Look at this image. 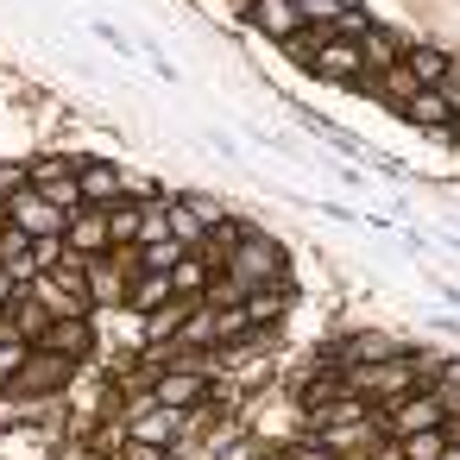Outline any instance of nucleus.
Returning a JSON list of instances; mask_svg holds the SVG:
<instances>
[{
  "mask_svg": "<svg viewBox=\"0 0 460 460\" xmlns=\"http://www.w3.org/2000/svg\"><path fill=\"white\" fill-rule=\"evenodd\" d=\"M227 278H240L246 290L252 284H284V246L271 240V234H246L234 252H227V265H221Z\"/></svg>",
  "mask_w": 460,
  "mask_h": 460,
  "instance_id": "f257e3e1",
  "label": "nucleus"
},
{
  "mask_svg": "<svg viewBox=\"0 0 460 460\" xmlns=\"http://www.w3.org/2000/svg\"><path fill=\"white\" fill-rule=\"evenodd\" d=\"M76 164L83 158H39V164H26V190H39L64 221L83 208V190H76Z\"/></svg>",
  "mask_w": 460,
  "mask_h": 460,
  "instance_id": "f03ea898",
  "label": "nucleus"
},
{
  "mask_svg": "<svg viewBox=\"0 0 460 460\" xmlns=\"http://www.w3.org/2000/svg\"><path fill=\"white\" fill-rule=\"evenodd\" d=\"M441 422H447V410H441V397H435L429 385L378 410V429H385L391 441H403V435H422V429H441Z\"/></svg>",
  "mask_w": 460,
  "mask_h": 460,
  "instance_id": "7ed1b4c3",
  "label": "nucleus"
},
{
  "mask_svg": "<svg viewBox=\"0 0 460 460\" xmlns=\"http://www.w3.org/2000/svg\"><path fill=\"white\" fill-rule=\"evenodd\" d=\"M76 378V359H58V353H26L20 359V372L7 378V397H51V391H64Z\"/></svg>",
  "mask_w": 460,
  "mask_h": 460,
  "instance_id": "20e7f679",
  "label": "nucleus"
},
{
  "mask_svg": "<svg viewBox=\"0 0 460 460\" xmlns=\"http://www.w3.org/2000/svg\"><path fill=\"white\" fill-rule=\"evenodd\" d=\"M183 429H190V416H183V410H164V403H152V391L127 403V435H133V441H146V447H171Z\"/></svg>",
  "mask_w": 460,
  "mask_h": 460,
  "instance_id": "39448f33",
  "label": "nucleus"
},
{
  "mask_svg": "<svg viewBox=\"0 0 460 460\" xmlns=\"http://www.w3.org/2000/svg\"><path fill=\"white\" fill-rule=\"evenodd\" d=\"M0 215H7L26 240H45V234H64V215L39 196V190H13V196H0Z\"/></svg>",
  "mask_w": 460,
  "mask_h": 460,
  "instance_id": "423d86ee",
  "label": "nucleus"
},
{
  "mask_svg": "<svg viewBox=\"0 0 460 460\" xmlns=\"http://www.w3.org/2000/svg\"><path fill=\"white\" fill-rule=\"evenodd\" d=\"M309 70H315L322 83H347V89H353V83L366 76V58H359L353 39H334V32H328V39L309 51Z\"/></svg>",
  "mask_w": 460,
  "mask_h": 460,
  "instance_id": "0eeeda50",
  "label": "nucleus"
},
{
  "mask_svg": "<svg viewBox=\"0 0 460 460\" xmlns=\"http://www.w3.org/2000/svg\"><path fill=\"white\" fill-rule=\"evenodd\" d=\"M39 353H58V359H89L95 353V328H89V315H51V328L39 334Z\"/></svg>",
  "mask_w": 460,
  "mask_h": 460,
  "instance_id": "6e6552de",
  "label": "nucleus"
},
{
  "mask_svg": "<svg viewBox=\"0 0 460 460\" xmlns=\"http://www.w3.org/2000/svg\"><path fill=\"white\" fill-rule=\"evenodd\" d=\"M64 252H76L83 265L108 252V208H76L64 221Z\"/></svg>",
  "mask_w": 460,
  "mask_h": 460,
  "instance_id": "1a4fd4ad",
  "label": "nucleus"
},
{
  "mask_svg": "<svg viewBox=\"0 0 460 460\" xmlns=\"http://www.w3.org/2000/svg\"><path fill=\"white\" fill-rule=\"evenodd\" d=\"M208 385H215V378H202V372H152V403L190 416L196 403H208Z\"/></svg>",
  "mask_w": 460,
  "mask_h": 460,
  "instance_id": "9d476101",
  "label": "nucleus"
},
{
  "mask_svg": "<svg viewBox=\"0 0 460 460\" xmlns=\"http://www.w3.org/2000/svg\"><path fill=\"white\" fill-rule=\"evenodd\" d=\"M120 164H108V158H83L76 164V190H83V208H114L120 202Z\"/></svg>",
  "mask_w": 460,
  "mask_h": 460,
  "instance_id": "9b49d317",
  "label": "nucleus"
},
{
  "mask_svg": "<svg viewBox=\"0 0 460 460\" xmlns=\"http://www.w3.org/2000/svg\"><path fill=\"white\" fill-rule=\"evenodd\" d=\"M353 45H359V58H366V76H385V70H397V64H403V45H410V39H397V32H385V26L372 20Z\"/></svg>",
  "mask_w": 460,
  "mask_h": 460,
  "instance_id": "f8f14e48",
  "label": "nucleus"
},
{
  "mask_svg": "<svg viewBox=\"0 0 460 460\" xmlns=\"http://www.w3.org/2000/svg\"><path fill=\"white\" fill-rule=\"evenodd\" d=\"M240 309H246V328H252V334H265V328L290 309V278H284V284H252V290L240 296Z\"/></svg>",
  "mask_w": 460,
  "mask_h": 460,
  "instance_id": "ddd939ff",
  "label": "nucleus"
},
{
  "mask_svg": "<svg viewBox=\"0 0 460 460\" xmlns=\"http://www.w3.org/2000/svg\"><path fill=\"white\" fill-rule=\"evenodd\" d=\"M447 51L441 45H403V70H410V83L416 89H441V76H447Z\"/></svg>",
  "mask_w": 460,
  "mask_h": 460,
  "instance_id": "4468645a",
  "label": "nucleus"
},
{
  "mask_svg": "<svg viewBox=\"0 0 460 460\" xmlns=\"http://www.w3.org/2000/svg\"><path fill=\"white\" fill-rule=\"evenodd\" d=\"M252 20H259L271 39H284V45L303 32V7H296V0H252Z\"/></svg>",
  "mask_w": 460,
  "mask_h": 460,
  "instance_id": "2eb2a0df",
  "label": "nucleus"
},
{
  "mask_svg": "<svg viewBox=\"0 0 460 460\" xmlns=\"http://www.w3.org/2000/svg\"><path fill=\"white\" fill-rule=\"evenodd\" d=\"M397 114H403L410 127H429V133H447V120H454V108H447V102H441L435 89H416V95H410V102H403Z\"/></svg>",
  "mask_w": 460,
  "mask_h": 460,
  "instance_id": "dca6fc26",
  "label": "nucleus"
},
{
  "mask_svg": "<svg viewBox=\"0 0 460 460\" xmlns=\"http://www.w3.org/2000/svg\"><path fill=\"white\" fill-rule=\"evenodd\" d=\"M177 290H171V271H139L133 284H127V309H139V315H152V309H164Z\"/></svg>",
  "mask_w": 460,
  "mask_h": 460,
  "instance_id": "f3484780",
  "label": "nucleus"
},
{
  "mask_svg": "<svg viewBox=\"0 0 460 460\" xmlns=\"http://www.w3.org/2000/svg\"><path fill=\"white\" fill-rule=\"evenodd\" d=\"M303 416H309V429L322 435V429H341V422H366V416H372V403H359L353 391H341L334 403H315V410H303Z\"/></svg>",
  "mask_w": 460,
  "mask_h": 460,
  "instance_id": "a211bd4d",
  "label": "nucleus"
},
{
  "mask_svg": "<svg viewBox=\"0 0 460 460\" xmlns=\"http://www.w3.org/2000/svg\"><path fill=\"white\" fill-rule=\"evenodd\" d=\"M164 227H171V240L183 252H202V240H208V227H202V215L190 202H164Z\"/></svg>",
  "mask_w": 460,
  "mask_h": 460,
  "instance_id": "6ab92c4d",
  "label": "nucleus"
},
{
  "mask_svg": "<svg viewBox=\"0 0 460 460\" xmlns=\"http://www.w3.org/2000/svg\"><path fill=\"white\" fill-rule=\"evenodd\" d=\"M190 309H196V303H183V296H171L164 309H152V315H146V341H152V347H171V341L183 334Z\"/></svg>",
  "mask_w": 460,
  "mask_h": 460,
  "instance_id": "aec40b11",
  "label": "nucleus"
},
{
  "mask_svg": "<svg viewBox=\"0 0 460 460\" xmlns=\"http://www.w3.org/2000/svg\"><path fill=\"white\" fill-rule=\"evenodd\" d=\"M208 278H215V271H208V265H202L196 252H183V259L171 265V290H177L183 303H202V290H208Z\"/></svg>",
  "mask_w": 460,
  "mask_h": 460,
  "instance_id": "412c9836",
  "label": "nucleus"
},
{
  "mask_svg": "<svg viewBox=\"0 0 460 460\" xmlns=\"http://www.w3.org/2000/svg\"><path fill=\"white\" fill-rule=\"evenodd\" d=\"M139 208H146V202H114V208H108V252H120V246L139 240Z\"/></svg>",
  "mask_w": 460,
  "mask_h": 460,
  "instance_id": "4be33fe9",
  "label": "nucleus"
},
{
  "mask_svg": "<svg viewBox=\"0 0 460 460\" xmlns=\"http://www.w3.org/2000/svg\"><path fill=\"white\" fill-rule=\"evenodd\" d=\"M208 341H215V347L252 341V328H246V309H208Z\"/></svg>",
  "mask_w": 460,
  "mask_h": 460,
  "instance_id": "5701e85b",
  "label": "nucleus"
},
{
  "mask_svg": "<svg viewBox=\"0 0 460 460\" xmlns=\"http://www.w3.org/2000/svg\"><path fill=\"white\" fill-rule=\"evenodd\" d=\"M240 296H246V284H240V278H227V271H215V278H208V290H202V309H240Z\"/></svg>",
  "mask_w": 460,
  "mask_h": 460,
  "instance_id": "b1692460",
  "label": "nucleus"
},
{
  "mask_svg": "<svg viewBox=\"0 0 460 460\" xmlns=\"http://www.w3.org/2000/svg\"><path fill=\"white\" fill-rule=\"evenodd\" d=\"M397 447V460H435L441 447H447V435L441 429H422V435H403V441H391Z\"/></svg>",
  "mask_w": 460,
  "mask_h": 460,
  "instance_id": "393cba45",
  "label": "nucleus"
},
{
  "mask_svg": "<svg viewBox=\"0 0 460 460\" xmlns=\"http://www.w3.org/2000/svg\"><path fill=\"white\" fill-rule=\"evenodd\" d=\"M435 397H441V410L447 416H460V359H441V372H435V385H429Z\"/></svg>",
  "mask_w": 460,
  "mask_h": 460,
  "instance_id": "a878e982",
  "label": "nucleus"
},
{
  "mask_svg": "<svg viewBox=\"0 0 460 460\" xmlns=\"http://www.w3.org/2000/svg\"><path fill=\"white\" fill-rule=\"evenodd\" d=\"M133 259H139V271H171L183 259V246L177 240H158V246H133Z\"/></svg>",
  "mask_w": 460,
  "mask_h": 460,
  "instance_id": "bb28decb",
  "label": "nucleus"
},
{
  "mask_svg": "<svg viewBox=\"0 0 460 460\" xmlns=\"http://www.w3.org/2000/svg\"><path fill=\"white\" fill-rule=\"evenodd\" d=\"M26 353H32V347H26L20 334H0V385H7V378L20 372V359H26Z\"/></svg>",
  "mask_w": 460,
  "mask_h": 460,
  "instance_id": "cd10ccee",
  "label": "nucleus"
},
{
  "mask_svg": "<svg viewBox=\"0 0 460 460\" xmlns=\"http://www.w3.org/2000/svg\"><path fill=\"white\" fill-rule=\"evenodd\" d=\"M435 95H441V102H447V108L460 114V58L447 64V76H441V89H435Z\"/></svg>",
  "mask_w": 460,
  "mask_h": 460,
  "instance_id": "c85d7f7f",
  "label": "nucleus"
},
{
  "mask_svg": "<svg viewBox=\"0 0 460 460\" xmlns=\"http://www.w3.org/2000/svg\"><path fill=\"white\" fill-rule=\"evenodd\" d=\"M127 460H171L164 447H146V441H127Z\"/></svg>",
  "mask_w": 460,
  "mask_h": 460,
  "instance_id": "c756f323",
  "label": "nucleus"
},
{
  "mask_svg": "<svg viewBox=\"0 0 460 460\" xmlns=\"http://www.w3.org/2000/svg\"><path fill=\"white\" fill-rule=\"evenodd\" d=\"M447 133H454V139H460V114H454V120H447Z\"/></svg>",
  "mask_w": 460,
  "mask_h": 460,
  "instance_id": "7c9ffc66",
  "label": "nucleus"
},
{
  "mask_svg": "<svg viewBox=\"0 0 460 460\" xmlns=\"http://www.w3.org/2000/svg\"><path fill=\"white\" fill-rule=\"evenodd\" d=\"M296 7H303V0H296Z\"/></svg>",
  "mask_w": 460,
  "mask_h": 460,
  "instance_id": "2f4dec72",
  "label": "nucleus"
}]
</instances>
